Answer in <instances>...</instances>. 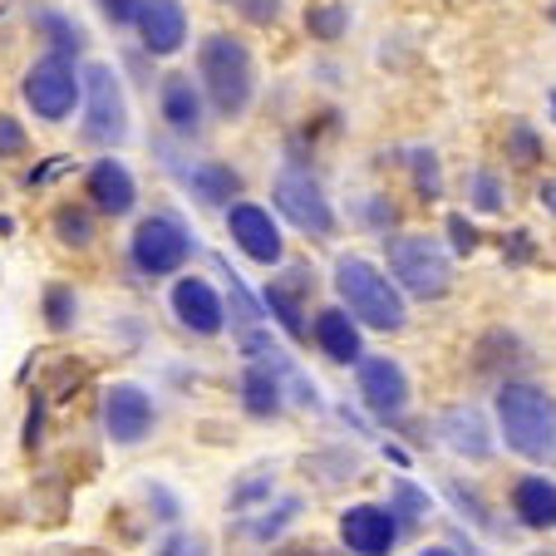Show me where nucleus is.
<instances>
[{"label":"nucleus","instance_id":"cd10ccee","mask_svg":"<svg viewBox=\"0 0 556 556\" xmlns=\"http://www.w3.org/2000/svg\"><path fill=\"white\" fill-rule=\"evenodd\" d=\"M217 271L227 276V305H231V320H237L242 330H247V326H262V320H266V315H262V301H252V291L242 286V276L227 271V262H222V256H217Z\"/></svg>","mask_w":556,"mask_h":556},{"label":"nucleus","instance_id":"20e7f679","mask_svg":"<svg viewBox=\"0 0 556 556\" xmlns=\"http://www.w3.org/2000/svg\"><path fill=\"white\" fill-rule=\"evenodd\" d=\"M389 242V281L414 301H443L453 291V262L443 252L439 237L429 231H404V237H384Z\"/></svg>","mask_w":556,"mask_h":556},{"label":"nucleus","instance_id":"0eeeda50","mask_svg":"<svg viewBox=\"0 0 556 556\" xmlns=\"http://www.w3.org/2000/svg\"><path fill=\"white\" fill-rule=\"evenodd\" d=\"M25 104L35 109V118H45V124H64V118L74 114V104H79V70H74L70 54H45V60H35L30 70H25V85H21Z\"/></svg>","mask_w":556,"mask_h":556},{"label":"nucleus","instance_id":"f8f14e48","mask_svg":"<svg viewBox=\"0 0 556 556\" xmlns=\"http://www.w3.org/2000/svg\"><path fill=\"white\" fill-rule=\"evenodd\" d=\"M134 25L153 60H168V54H178L188 45V11H182V0H138Z\"/></svg>","mask_w":556,"mask_h":556},{"label":"nucleus","instance_id":"6ab92c4d","mask_svg":"<svg viewBox=\"0 0 556 556\" xmlns=\"http://www.w3.org/2000/svg\"><path fill=\"white\" fill-rule=\"evenodd\" d=\"M178 168V163H173ZM182 188L202 202V207H231V198H242V173L207 157V163H192V168H178Z\"/></svg>","mask_w":556,"mask_h":556},{"label":"nucleus","instance_id":"f03ea898","mask_svg":"<svg viewBox=\"0 0 556 556\" xmlns=\"http://www.w3.org/2000/svg\"><path fill=\"white\" fill-rule=\"evenodd\" d=\"M336 295L359 326H369V330L394 336V330L409 326V301H404V291L389 281V271H379L365 256H340L336 262Z\"/></svg>","mask_w":556,"mask_h":556},{"label":"nucleus","instance_id":"4c0bfd02","mask_svg":"<svg viewBox=\"0 0 556 556\" xmlns=\"http://www.w3.org/2000/svg\"><path fill=\"white\" fill-rule=\"evenodd\" d=\"M237 5H242V15L252 25H271L281 15V0H237Z\"/></svg>","mask_w":556,"mask_h":556},{"label":"nucleus","instance_id":"4be33fe9","mask_svg":"<svg viewBox=\"0 0 556 556\" xmlns=\"http://www.w3.org/2000/svg\"><path fill=\"white\" fill-rule=\"evenodd\" d=\"M262 311L276 315V326H281L291 340H305V336H311V326H305V305H301V291H295V286L271 281V286L262 291Z\"/></svg>","mask_w":556,"mask_h":556},{"label":"nucleus","instance_id":"c03bdc74","mask_svg":"<svg viewBox=\"0 0 556 556\" xmlns=\"http://www.w3.org/2000/svg\"><path fill=\"white\" fill-rule=\"evenodd\" d=\"M227 5H231V0H227Z\"/></svg>","mask_w":556,"mask_h":556},{"label":"nucleus","instance_id":"aec40b11","mask_svg":"<svg viewBox=\"0 0 556 556\" xmlns=\"http://www.w3.org/2000/svg\"><path fill=\"white\" fill-rule=\"evenodd\" d=\"M513 517L527 532H556V483L542 472H527L513 483Z\"/></svg>","mask_w":556,"mask_h":556},{"label":"nucleus","instance_id":"473e14b6","mask_svg":"<svg viewBox=\"0 0 556 556\" xmlns=\"http://www.w3.org/2000/svg\"><path fill=\"white\" fill-rule=\"evenodd\" d=\"M448 242H453V252L458 256H472L478 247H483V231L472 227L463 212H448Z\"/></svg>","mask_w":556,"mask_h":556},{"label":"nucleus","instance_id":"dca6fc26","mask_svg":"<svg viewBox=\"0 0 556 556\" xmlns=\"http://www.w3.org/2000/svg\"><path fill=\"white\" fill-rule=\"evenodd\" d=\"M311 336H315V345H320V355L336 359V365H355V359L365 355L359 320L345 311V305H326V311H315Z\"/></svg>","mask_w":556,"mask_h":556},{"label":"nucleus","instance_id":"423d86ee","mask_svg":"<svg viewBox=\"0 0 556 556\" xmlns=\"http://www.w3.org/2000/svg\"><path fill=\"white\" fill-rule=\"evenodd\" d=\"M271 202H276V212H281L295 231H305V237H315V242H330V237H336V227H340L336 207H330L326 188H320V182H315L305 168L276 173Z\"/></svg>","mask_w":556,"mask_h":556},{"label":"nucleus","instance_id":"f704fd0d","mask_svg":"<svg viewBox=\"0 0 556 556\" xmlns=\"http://www.w3.org/2000/svg\"><path fill=\"white\" fill-rule=\"evenodd\" d=\"M25 143H30V138H25V128L15 124L11 114H0V157H21Z\"/></svg>","mask_w":556,"mask_h":556},{"label":"nucleus","instance_id":"7c9ffc66","mask_svg":"<svg viewBox=\"0 0 556 556\" xmlns=\"http://www.w3.org/2000/svg\"><path fill=\"white\" fill-rule=\"evenodd\" d=\"M503 202H507V192H503V182H497V173H488V168H478L468 178V207L472 212H503Z\"/></svg>","mask_w":556,"mask_h":556},{"label":"nucleus","instance_id":"72a5a7b5","mask_svg":"<svg viewBox=\"0 0 556 556\" xmlns=\"http://www.w3.org/2000/svg\"><path fill=\"white\" fill-rule=\"evenodd\" d=\"M271 488H276V478L271 472H256L252 483H242L237 493H231V507L242 513V507H252V503H262V497H271Z\"/></svg>","mask_w":556,"mask_h":556},{"label":"nucleus","instance_id":"4468645a","mask_svg":"<svg viewBox=\"0 0 556 556\" xmlns=\"http://www.w3.org/2000/svg\"><path fill=\"white\" fill-rule=\"evenodd\" d=\"M173 315H178V326L192 330V336L212 340L222 336V326H227V305H222V295L212 291L202 276H182L178 286H173Z\"/></svg>","mask_w":556,"mask_h":556},{"label":"nucleus","instance_id":"ddd939ff","mask_svg":"<svg viewBox=\"0 0 556 556\" xmlns=\"http://www.w3.org/2000/svg\"><path fill=\"white\" fill-rule=\"evenodd\" d=\"M153 400H148V389L138 384H109L104 394V429L114 443H143L153 433Z\"/></svg>","mask_w":556,"mask_h":556},{"label":"nucleus","instance_id":"37998d69","mask_svg":"<svg viewBox=\"0 0 556 556\" xmlns=\"http://www.w3.org/2000/svg\"><path fill=\"white\" fill-rule=\"evenodd\" d=\"M552 109H556V89H552Z\"/></svg>","mask_w":556,"mask_h":556},{"label":"nucleus","instance_id":"7ed1b4c3","mask_svg":"<svg viewBox=\"0 0 556 556\" xmlns=\"http://www.w3.org/2000/svg\"><path fill=\"white\" fill-rule=\"evenodd\" d=\"M198 79L222 118H242L256 99V64L237 35H207L198 45Z\"/></svg>","mask_w":556,"mask_h":556},{"label":"nucleus","instance_id":"9b49d317","mask_svg":"<svg viewBox=\"0 0 556 556\" xmlns=\"http://www.w3.org/2000/svg\"><path fill=\"white\" fill-rule=\"evenodd\" d=\"M400 517H394V507H379V503H355L340 513V542L350 546V552L359 556H379L389 552V546L400 542Z\"/></svg>","mask_w":556,"mask_h":556},{"label":"nucleus","instance_id":"a19ab883","mask_svg":"<svg viewBox=\"0 0 556 556\" xmlns=\"http://www.w3.org/2000/svg\"><path fill=\"white\" fill-rule=\"evenodd\" d=\"M536 198H542V207L556 212V182H542V188H536Z\"/></svg>","mask_w":556,"mask_h":556},{"label":"nucleus","instance_id":"39448f33","mask_svg":"<svg viewBox=\"0 0 556 556\" xmlns=\"http://www.w3.org/2000/svg\"><path fill=\"white\" fill-rule=\"evenodd\" d=\"M79 99H85V138L99 148H118L128 138V99L114 64H85L79 70Z\"/></svg>","mask_w":556,"mask_h":556},{"label":"nucleus","instance_id":"2f4dec72","mask_svg":"<svg viewBox=\"0 0 556 556\" xmlns=\"http://www.w3.org/2000/svg\"><path fill=\"white\" fill-rule=\"evenodd\" d=\"M507 157H513L517 168H532V163H542V138L532 134V128L522 124V118H517L513 128H507Z\"/></svg>","mask_w":556,"mask_h":556},{"label":"nucleus","instance_id":"f257e3e1","mask_svg":"<svg viewBox=\"0 0 556 556\" xmlns=\"http://www.w3.org/2000/svg\"><path fill=\"white\" fill-rule=\"evenodd\" d=\"M497 429L503 443L527 463H556V400L542 384L527 379H503L497 384Z\"/></svg>","mask_w":556,"mask_h":556},{"label":"nucleus","instance_id":"a878e982","mask_svg":"<svg viewBox=\"0 0 556 556\" xmlns=\"http://www.w3.org/2000/svg\"><path fill=\"white\" fill-rule=\"evenodd\" d=\"M54 237H60L64 247H79V252H85V247L94 242V217H89L85 207L64 202V207H54Z\"/></svg>","mask_w":556,"mask_h":556},{"label":"nucleus","instance_id":"c9c22d12","mask_svg":"<svg viewBox=\"0 0 556 556\" xmlns=\"http://www.w3.org/2000/svg\"><path fill=\"white\" fill-rule=\"evenodd\" d=\"M448 497H453V503H458L478 527H488V507H483V497H478V493H468L463 483H448Z\"/></svg>","mask_w":556,"mask_h":556},{"label":"nucleus","instance_id":"c756f323","mask_svg":"<svg viewBox=\"0 0 556 556\" xmlns=\"http://www.w3.org/2000/svg\"><path fill=\"white\" fill-rule=\"evenodd\" d=\"M74 320H79V295H74V286H50V291H45V326H50L54 336H64V330H74Z\"/></svg>","mask_w":556,"mask_h":556},{"label":"nucleus","instance_id":"a211bd4d","mask_svg":"<svg viewBox=\"0 0 556 556\" xmlns=\"http://www.w3.org/2000/svg\"><path fill=\"white\" fill-rule=\"evenodd\" d=\"M157 109H163V124L178 138L202 134V89L192 85V74H168L163 89H157Z\"/></svg>","mask_w":556,"mask_h":556},{"label":"nucleus","instance_id":"bb28decb","mask_svg":"<svg viewBox=\"0 0 556 556\" xmlns=\"http://www.w3.org/2000/svg\"><path fill=\"white\" fill-rule=\"evenodd\" d=\"M409 173H414V188H419L424 202H439L443 198V173H439V153L433 148H409Z\"/></svg>","mask_w":556,"mask_h":556},{"label":"nucleus","instance_id":"ea45409f","mask_svg":"<svg viewBox=\"0 0 556 556\" xmlns=\"http://www.w3.org/2000/svg\"><path fill=\"white\" fill-rule=\"evenodd\" d=\"M503 256L507 262H532V231H513L503 242Z\"/></svg>","mask_w":556,"mask_h":556},{"label":"nucleus","instance_id":"9d476101","mask_svg":"<svg viewBox=\"0 0 556 556\" xmlns=\"http://www.w3.org/2000/svg\"><path fill=\"white\" fill-rule=\"evenodd\" d=\"M227 231H231V242L242 247L252 262H262V266H281L286 262L281 227H276L271 212L256 207V202H231L227 207Z\"/></svg>","mask_w":556,"mask_h":556},{"label":"nucleus","instance_id":"2eb2a0df","mask_svg":"<svg viewBox=\"0 0 556 556\" xmlns=\"http://www.w3.org/2000/svg\"><path fill=\"white\" fill-rule=\"evenodd\" d=\"M439 439L448 443L458 458H472V463H488L493 458V429H488V419H483V409H472V404H458V409H443L439 414Z\"/></svg>","mask_w":556,"mask_h":556},{"label":"nucleus","instance_id":"e433bc0d","mask_svg":"<svg viewBox=\"0 0 556 556\" xmlns=\"http://www.w3.org/2000/svg\"><path fill=\"white\" fill-rule=\"evenodd\" d=\"M365 222H369L375 231H389L394 222H400V212H394V202H389V198H369V202H365Z\"/></svg>","mask_w":556,"mask_h":556},{"label":"nucleus","instance_id":"393cba45","mask_svg":"<svg viewBox=\"0 0 556 556\" xmlns=\"http://www.w3.org/2000/svg\"><path fill=\"white\" fill-rule=\"evenodd\" d=\"M301 497H286V503H276V507H262V517H256V522H247V536H252V542H276V536L286 532V527L295 522V517H301Z\"/></svg>","mask_w":556,"mask_h":556},{"label":"nucleus","instance_id":"b1692460","mask_svg":"<svg viewBox=\"0 0 556 556\" xmlns=\"http://www.w3.org/2000/svg\"><path fill=\"white\" fill-rule=\"evenodd\" d=\"M35 30H40L60 54H79L85 50V40H89L85 25H74L70 15H60V11H40L35 15Z\"/></svg>","mask_w":556,"mask_h":556},{"label":"nucleus","instance_id":"5701e85b","mask_svg":"<svg viewBox=\"0 0 556 556\" xmlns=\"http://www.w3.org/2000/svg\"><path fill=\"white\" fill-rule=\"evenodd\" d=\"M305 30H311V40H320V45H340L350 30V5L345 0H311Z\"/></svg>","mask_w":556,"mask_h":556},{"label":"nucleus","instance_id":"f3484780","mask_svg":"<svg viewBox=\"0 0 556 556\" xmlns=\"http://www.w3.org/2000/svg\"><path fill=\"white\" fill-rule=\"evenodd\" d=\"M85 192L94 198V207L104 212V217H128V212H134V202H138L134 173H128L118 157H99L94 168H89Z\"/></svg>","mask_w":556,"mask_h":556},{"label":"nucleus","instance_id":"58836bf2","mask_svg":"<svg viewBox=\"0 0 556 556\" xmlns=\"http://www.w3.org/2000/svg\"><path fill=\"white\" fill-rule=\"evenodd\" d=\"M99 11H104V21H109V25H134L138 0H99Z\"/></svg>","mask_w":556,"mask_h":556},{"label":"nucleus","instance_id":"412c9836","mask_svg":"<svg viewBox=\"0 0 556 556\" xmlns=\"http://www.w3.org/2000/svg\"><path fill=\"white\" fill-rule=\"evenodd\" d=\"M242 409L252 414V419H276V414L286 409V389H281V379L271 375L266 365H247V375H242Z\"/></svg>","mask_w":556,"mask_h":556},{"label":"nucleus","instance_id":"79ce46f5","mask_svg":"<svg viewBox=\"0 0 556 556\" xmlns=\"http://www.w3.org/2000/svg\"><path fill=\"white\" fill-rule=\"evenodd\" d=\"M546 21H552V25H556V0H552V11H546Z\"/></svg>","mask_w":556,"mask_h":556},{"label":"nucleus","instance_id":"1a4fd4ad","mask_svg":"<svg viewBox=\"0 0 556 556\" xmlns=\"http://www.w3.org/2000/svg\"><path fill=\"white\" fill-rule=\"evenodd\" d=\"M355 384L359 400L375 419H400L409 409V375H404L400 359L389 355H359L355 359Z\"/></svg>","mask_w":556,"mask_h":556},{"label":"nucleus","instance_id":"6e6552de","mask_svg":"<svg viewBox=\"0 0 556 556\" xmlns=\"http://www.w3.org/2000/svg\"><path fill=\"white\" fill-rule=\"evenodd\" d=\"M128 256L143 276H173L192 256V231L178 217H143L128 237Z\"/></svg>","mask_w":556,"mask_h":556},{"label":"nucleus","instance_id":"c85d7f7f","mask_svg":"<svg viewBox=\"0 0 556 556\" xmlns=\"http://www.w3.org/2000/svg\"><path fill=\"white\" fill-rule=\"evenodd\" d=\"M394 517H400V532H409V527L424 522V513H433L429 493H419V488L409 483V478H394Z\"/></svg>","mask_w":556,"mask_h":556}]
</instances>
